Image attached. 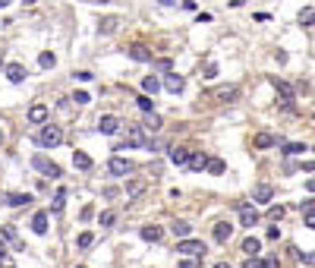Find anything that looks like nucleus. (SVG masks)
I'll return each mask as SVG.
<instances>
[{
	"label": "nucleus",
	"mask_w": 315,
	"mask_h": 268,
	"mask_svg": "<svg viewBox=\"0 0 315 268\" xmlns=\"http://www.w3.org/2000/svg\"><path fill=\"white\" fill-rule=\"evenodd\" d=\"M271 196H274L271 186H268V183H259V186H255V196H252V199H255V202H271Z\"/></svg>",
	"instance_id": "a211bd4d"
},
{
	"label": "nucleus",
	"mask_w": 315,
	"mask_h": 268,
	"mask_svg": "<svg viewBox=\"0 0 315 268\" xmlns=\"http://www.w3.org/2000/svg\"><path fill=\"white\" fill-rule=\"evenodd\" d=\"M136 104H139V108H142L145 114H151V111H155V95H139Z\"/></svg>",
	"instance_id": "c85d7f7f"
},
{
	"label": "nucleus",
	"mask_w": 315,
	"mask_h": 268,
	"mask_svg": "<svg viewBox=\"0 0 315 268\" xmlns=\"http://www.w3.org/2000/svg\"><path fill=\"white\" fill-rule=\"evenodd\" d=\"M139 234H142V240H148V243H158L161 237H164V230H161L158 224H145L142 230H139Z\"/></svg>",
	"instance_id": "dca6fc26"
},
{
	"label": "nucleus",
	"mask_w": 315,
	"mask_h": 268,
	"mask_svg": "<svg viewBox=\"0 0 315 268\" xmlns=\"http://www.w3.org/2000/svg\"><path fill=\"white\" fill-rule=\"evenodd\" d=\"M277 145L284 148V155H287V158H293V155H302V151H309L302 142H277Z\"/></svg>",
	"instance_id": "6ab92c4d"
},
{
	"label": "nucleus",
	"mask_w": 315,
	"mask_h": 268,
	"mask_svg": "<svg viewBox=\"0 0 315 268\" xmlns=\"http://www.w3.org/2000/svg\"><path fill=\"white\" fill-rule=\"evenodd\" d=\"M142 126H145L148 133H158V130H161V117L151 111V114H145V123H142Z\"/></svg>",
	"instance_id": "a878e982"
},
{
	"label": "nucleus",
	"mask_w": 315,
	"mask_h": 268,
	"mask_svg": "<svg viewBox=\"0 0 315 268\" xmlns=\"http://www.w3.org/2000/svg\"><path fill=\"white\" fill-rule=\"evenodd\" d=\"M180 268H202V255H186V262H180Z\"/></svg>",
	"instance_id": "f704fd0d"
},
{
	"label": "nucleus",
	"mask_w": 315,
	"mask_h": 268,
	"mask_svg": "<svg viewBox=\"0 0 315 268\" xmlns=\"http://www.w3.org/2000/svg\"><path fill=\"white\" fill-rule=\"evenodd\" d=\"M306 190H309V193H315V177H312V180H306Z\"/></svg>",
	"instance_id": "3c124183"
},
{
	"label": "nucleus",
	"mask_w": 315,
	"mask_h": 268,
	"mask_svg": "<svg viewBox=\"0 0 315 268\" xmlns=\"http://www.w3.org/2000/svg\"><path fill=\"white\" fill-rule=\"evenodd\" d=\"M312 151H315V148H312Z\"/></svg>",
	"instance_id": "bf43d9fd"
},
{
	"label": "nucleus",
	"mask_w": 315,
	"mask_h": 268,
	"mask_svg": "<svg viewBox=\"0 0 315 268\" xmlns=\"http://www.w3.org/2000/svg\"><path fill=\"white\" fill-rule=\"evenodd\" d=\"M26 4H35V0H26Z\"/></svg>",
	"instance_id": "13d9d810"
},
{
	"label": "nucleus",
	"mask_w": 315,
	"mask_h": 268,
	"mask_svg": "<svg viewBox=\"0 0 315 268\" xmlns=\"http://www.w3.org/2000/svg\"><path fill=\"white\" fill-rule=\"evenodd\" d=\"M237 208H240V224H243V227H255V224H259V212H255L252 205L240 202Z\"/></svg>",
	"instance_id": "423d86ee"
},
{
	"label": "nucleus",
	"mask_w": 315,
	"mask_h": 268,
	"mask_svg": "<svg viewBox=\"0 0 315 268\" xmlns=\"http://www.w3.org/2000/svg\"><path fill=\"white\" fill-rule=\"evenodd\" d=\"M299 208H302V215L315 212V199H302V202H299Z\"/></svg>",
	"instance_id": "58836bf2"
},
{
	"label": "nucleus",
	"mask_w": 315,
	"mask_h": 268,
	"mask_svg": "<svg viewBox=\"0 0 315 268\" xmlns=\"http://www.w3.org/2000/svg\"><path fill=\"white\" fill-rule=\"evenodd\" d=\"M306 227H312V230H315V212H309V215H306Z\"/></svg>",
	"instance_id": "8fccbe9b"
},
{
	"label": "nucleus",
	"mask_w": 315,
	"mask_h": 268,
	"mask_svg": "<svg viewBox=\"0 0 315 268\" xmlns=\"http://www.w3.org/2000/svg\"><path fill=\"white\" fill-rule=\"evenodd\" d=\"M35 139H38V145H41V148H57V145L63 142V130H60V126H51V123H44L41 130H38V136H35Z\"/></svg>",
	"instance_id": "f257e3e1"
},
{
	"label": "nucleus",
	"mask_w": 315,
	"mask_h": 268,
	"mask_svg": "<svg viewBox=\"0 0 315 268\" xmlns=\"http://www.w3.org/2000/svg\"><path fill=\"white\" fill-rule=\"evenodd\" d=\"M73 101H76V104H88L91 98H88V92H76V95H73Z\"/></svg>",
	"instance_id": "a19ab883"
},
{
	"label": "nucleus",
	"mask_w": 315,
	"mask_h": 268,
	"mask_svg": "<svg viewBox=\"0 0 315 268\" xmlns=\"http://www.w3.org/2000/svg\"><path fill=\"white\" fill-rule=\"evenodd\" d=\"M259 249H262L259 237H246V240H243V252H246V255H259Z\"/></svg>",
	"instance_id": "412c9836"
},
{
	"label": "nucleus",
	"mask_w": 315,
	"mask_h": 268,
	"mask_svg": "<svg viewBox=\"0 0 315 268\" xmlns=\"http://www.w3.org/2000/svg\"><path fill=\"white\" fill-rule=\"evenodd\" d=\"M170 230H173V234H177L180 240H186V237H189V234H192V227H189V221H173V224H170Z\"/></svg>",
	"instance_id": "4be33fe9"
},
{
	"label": "nucleus",
	"mask_w": 315,
	"mask_h": 268,
	"mask_svg": "<svg viewBox=\"0 0 315 268\" xmlns=\"http://www.w3.org/2000/svg\"><path fill=\"white\" fill-rule=\"evenodd\" d=\"M302 262H309V265H315V252H296Z\"/></svg>",
	"instance_id": "a18cd8bd"
},
{
	"label": "nucleus",
	"mask_w": 315,
	"mask_h": 268,
	"mask_svg": "<svg viewBox=\"0 0 315 268\" xmlns=\"http://www.w3.org/2000/svg\"><path fill=\"white\" fill-rule=\"evenodd\" d=\"M237 95H240L237 85H227V88H218V92H215V98H221V101H233Z\"/></svg>",
	"instance_id": "393cba45"
},
{
	"label": "nucleus",
	"mask_w": 315,
	"mask_h": 268,
	"mask_svg": "<svg viewBox=\"0 0 315 268\" xmlns=\"http://www.w3.org/2000/svg\"><path fill=\"white\" fill-rule=\"evenodd\" d=\"M164 88H167V92H173V95H180V92L186 88L183 76H177V73H173V69H170V73H164Z\"/></svg>",
	"instance_id": "1a4fd4ad"
},
{
	"label": "nucleus",
	"mask_w": 315,
	"mask_h": 268,
	"mask_svg": "<svg viewBox=\"0 0 315 268\" xmlns=\"http://www.w3.org/2000/svg\"><path fill=\"white\" fill-rule=\"evenodd\" d=\"M32 230H35L38 237L48 234V212H35V218H32Z\"/></svg>",
	"instance_id": "f8f14e48"
},
{
	"label": "nucleus",
	"mask_w": 315,
	"mask_h": 268,
	"mask_svg": "<svg viewBox=\"0 0 315 268\" xmlns=\"http://www.w3.org/2000/svg\"><path fill=\"white\" fill-rule=\"evenodd\" d=\"M38 63H41V66H44V69H51V66H54V63H57V57H54V54H51V51H41V57H38Z\"/></svg>",
	"instance_id": "473e14b6"
},
{
	"label": "nucleus",
	"mask_w": 315,
	"mask_h": 268,
	"mask_svg": "<svg viewBox=\"0 0 315 268\" xmlns=\"http://www.w3.org/2000/svg\"><path fill=\"white\" fill-rule=\"evenodd\" d=\"M4 202H7L10 208H19V205H29V202H32V196H29V193H7V196H4Z\"/></svg>",
	"instance_id": "9b49d317"
},
{
	"label": "nucleus",
	"mask_w": 315,
	"mask_h": 268,
	"mask_svg": "<svg viewBox=\"0 0 315 268\" xmlns=\"http://www.w3.org/2000/svg\"><path fill=\"white\" fill-rule=\"evenodd\" d=\"M215 268H230V265L227 262H215Z\"/></svg>",
	"instance_id": "864d4df0"
},
{
	"label": "nucleus",
	"mask_w": 315,
	"mask_h": 268,
	"mask_svg": "<svg viewBox=\"0 0 315 268\" xmlns=\"http://www.w3.org/2000/svg\"><path fill=\"white\" fill-rule=\"evenodd\" d=\"M177 252L180 255H205V243L202 240H192V237H186V240H177Z\"/></svg>",
	"instance_id": "7ed1b4c3"
},
{
	"label": "nucleus",
	"mask_w": 315,
	"mask_h": 268,
	"mask_svg": "<svg viewBox=\"0 0 315 268\" xmlns=\"http://www.w3.org/2000/svg\"><path fill=\"white\" fill-rule=\"evenodd\" d=\"M268 218H271L274 224H277V221L284 218V205H271V208H268Z\"/></svg>",
	"instance_id": "c9c22d12"
},
{
	"label": "nucleus",
	"mask_w": 315,
	"mask_h": 268,
	"mask_svg": "<svg viewBox=\"0 0 315 268\" xmlns=\"http://www.w3.org/2000/svg\"><path fill=\"white\" fill-rule=\"evenodd\" d=\"M0 145H4V130H0Z\"/></svg>",
	"instance_id": "6e6d98bb"
},
{
	"label": "nucleus",
	"mask_w": 315,
	"mask_h": 268,
	"mask_svg": "<svg viewBox=\"0 0 315 268\" xmlns=\"http://www.w3.org/2000/svg\"><path fill=\"white\" fill-rule=\"evenodd\" d=\"M243 268H265V262H259V259H255V255H249V259L243 262Z\"/></svg>",
	"instance_id": "ea45409f"
},
{
	"label": "nucleus",
	"mask_w": 315,
	"mask_h": 268,
	"mask_svg": "<svg viewBox=\"0 0 315 268\" xmlns=\"http://www.w3.org/2000/svg\"><path fill=\"white\" fill-rule=\"evenodd\" d=\"M139 145H145V126H126V139H123V145H117L114 151L139 148Z\"/></svg>",
	"instance_id": "f03ea898"
},
{
	"label": "nucleus",
	"mask_w": 315,
	"mask_h": 268,
	"mask_svg": "<svg viewBox=\"0 0 315 268\" xmlns=\"http://www.w3.org/2000/svg\"><path fill=\"white\" fill-rule=\"evenodd\" d=\"M32 164H35V170H41L44 177H60V164L48 161L44 155H35V158H32Z\"/></svg>",
	"instance_id": "20e7f679"
},
{
	"label": "nucleus",
	"mask_w": 315,
	"mask_h": 268,
	"mask_svg": "<svg viewBox=\"0 0 315 268\" xmlns=\"http://www.w3.org/2000/svg\"><path fill=\"white\" fill-rule=\"evenodd\" d=\"M215 76H218V66L208 63V66H205V79H215Z\"/></svg>",
	"instance_id": "c03bdc74"
},
{
	"label": "nucleus",
	"mask_w": 315,
	"mask_h": 268,
	"mask_svg": "<svg viewBox=\"0 0 315 268\" xmlns=\"http://www.w3.org/2000/svg\"><path fill=\"white\" fill-rule=\"evenodd\" d=\"M4 255H7V246H4V240H0V259H4Z\"/></svg>",
	"instance_id": "603ef678"
},
{
	"label": "nucleus",
	"mask_w": 315,
	"mask_h": 268,
	"mask_svg": "<svg viewBox=\"0 0 315 268\" xmlns=\"http://www.w3.org/2000/svg\"><path fill=\"white\" fill-rule=\"evenodd\" d=\"M281 237V227H268V240H277Z\"/></svg>",
	"instance_id": "09e8293b"
},
{
	"label": "nucleus",
	"mask_w": 315,
	"mask_h": 268,
	"mask_svg": "<svg viewBox=\"0 0 315 268\" xmlns=\"http://www.w3.org/2000/svg\"><path fill=\"white\" fill-rule=\"evenodd\" d=\"M299 26H315V10L312 7L299 10Z\"/></svg>",
	"instance_id": "7c9ffc66"
},
{
	"label": "nucleus",
	"mask_w": 315,
	"mask_h": 268,
	"mask_svg": "<svg viewBox=\"0 0 315 268\" xmlns=\"http://www.w3.org/2000/svg\"><path fill=\"white\" fill-rule=\"evenodd\" d=\"M7 79H10L13 85H19L22 79H26V66H22V63H10V66H7Z\"/></svg>",
	"instance_id": "2eb2a0df"
},
{
	"label": "nucleus",
	"mask_w": 315,
	"mask_h": 268,
	"mask_svg": "<svg viewBox=\"0 0 315 268\" xmlns=\"http://www.w3.org/2000/svg\"><path fill=\"white\" fill-rule=\"evenodd\" d=\"M271 82H274L277 92H281V98H293V88H290V82H284V79H277V76L271 79Z\"/></svg>",
	"instance_id": "cd10ccee"
},
{
	"label": "nucleus",
	"mask_w": 315,
	"mask_h": 268,
	"mask_svg": "<svg viewBox=\"0 0 315 268\" xmlns=\"http://www.w3.org/2000/svg\"><path fill=\"white\" fill-rule=\"evenodd\" d=\"M265 268H281V259H277V255H268V259H265Z\"/></svg>",
	"instance_id": "79ce46f5"
},
{
	"label": "nucleus",
	"mask_w": 315,
	"mask_h": 268,
	"mask_svg": "<svg viewBox=\"0 0 315 268\" xmlns=\"http://www.w3.org/2000/svg\"><path fill=\"white\" fill-rule=\"evenodd\" d=\"M205 170L215 173V177H221V173H224V161H221V158H208V167Z\"/></svg>",
	"instance_id": "c756f323"
},
{
	"label": "nucleus",
	"mask_w": 315,
	"mask_h": 268,
	"mask_svg": "<svg viewBox=\"0 0 315 268\" xmlns=\"http://www.w3.org/2000/svg\"><path fill=\"white\" fill-rule=\"evenodd\" d=\"M120 126H123V123H120V120H117V117H114V114H104V117L98 120V130H101L104 136H114L117 130H120Z\"/></svg>",
	"instance_id": "6e6552de"
},
{
	"label": "nucleus",
	"mask_w": 315,
	"mask_h": 268,
	"mask_svg": "<svg viewBox=\"0 0 315 268\" xmlns=\"http://www.w3.org/2000/svg\"><path fill=\"white\" fill-rule=\"evenodd\" d=\"M271 145H277V139L271 133H259L255 136V148H271Z\"/></svg>",
	"instance_id": "bb28decb"
},
{
	"label": "nucleus",
	"mask_w": 315,
	"mask_h": 268,
	"mask_svg": "<svg viewBox=\"0 0 315 268\" xmlns=\"http://www.w3.org/2000/svg\"><path fill=\"white\" fill-rule=\"evenodd\" d=\"M130 57H133L136 63H151V51L145 48V44H133V48H130Z\"/></svg>",
	"instance_id": "4468645a"
},
{
	"label": "nucleus",
	"mask_w": 315,
	"mask_h": 268,
	"mask_svg": "<svg viewBox=\"0 0 315 268\" xmlns=\"http://www.w3.org/2000/svg\"><path fill=\"white\" fill-rule=\"evenodd\" d=\"M48 120V104H32L29 108V123H44Z\"/></svg>",
	"instance_id": "ddd939ff"
},
{
	"label": "nucleus",
	"mask_w": 315,
	"mask_h": 268,
	"mask_svg": "<svg viewBox=\"0 0 315 268\" xmlns=\"http://www.w3.org/2000/svg\"><path fill=\"white\" fill-rule=\"evenodd\" d=\"M117 26H120V19H117V16H108V19H101L98 32H101V35H114V32H117Z\"/></svg>",
	"instance_id": "5701e85b"
},
{
	"label": "nucleus",
	"mask_w": 315,
	"mask_h": 268,
	"mask_svg": "<svg viewBox=\"0 0 315 268\" xmlns=\"http://www.w3.org/2000/svg\"><path fill=\"white\" fill-rule=\"evenodd\" d=\"M4 237H7V240H13L16 246H19V237H16V230H13V227H4Z\"/></svg>",
	"instance_id": "37998d69"
},
{
	"label": "nucleus",
	"mask_w": 315,
	"mask_h": 268,
	"mask_svg": "<svg viewBox=\"0 0 315 268\" xmlns=\"http://www.w3.org/2000/svg\"><path fill=\"white\" fill-rule=\"evenodd\" d=\"M161 85H164V82H161L158 76H145V79H142V92H145V95H158Z\"/></svg>",
	"instance_id": "f3484780"
},
{
	"label": "nucleus",
	"mask_w": 315,
	"mask_h": 268,
	"mask_svg": "<svg viewBox=\"0 0 315 268\" xmlns=\"http://www.w3.org/2000/svg\"><path fill=\"white\" fill-rule=\"evenodd\" d=\"M91 215H95V205H85V208H82V221H88Z\"/></svg>",
	"instance_id": "de8ad7c7"
},
{
	"label": "nucleus",
	"mask_w": 315,
	"mask_h": 268,
	"mask_svg": "<svg viewBox=\"0 0 315 268\" xmlns=\"http://www.w3.org/2000/svg\"><path fill=\"white\" fill-rule=\"evenodd\" d=\"M142 190H145V183H142V180H130V183H126V196H139Z\"/></svg>",
	"instance_id": "2f4dec72"
},
{
	"label": "nucleus",
	"mask_w": 315,
	"mask_h": 268,
	"mask_svg": "<svg viewBox=\"0 0 315 268\" xmlns=\"http://www.w3.org/2000/svg\"><path fill=\"white\" fill-rule=\"evenodd\" d=\"M7 4H10V0H0V7H7Z\"/></svg>",
	"instance_id": "4d7b16f0"
},
{
	"label": "nucleus",
	"mask_w": 315,
	"mask_h": 268,
	"mask_svg": "<svg viewBox=\"0 0 315 268\" xmlns=\"http://www.w3.org/2000/svg\"><path fill=\"white\" fill-rule=\"evenodd\" d=\"M212 237H215V243H227V240L233 237V224H227V221H221V224H215Z\"/></svg>",
	"instance_id": "9d476101"
},
{
	"label": "nucleus",
	"mask_w": 315,
	"mask_h": 268,
	"mask_svg": "<svg viewBox=\"0 0 315 268\" xmlns=\"http://www.w3.org/2000/svg\"><path fill=\"white\" fill-rule=\"evenodd\" d=\"M161 4H164V7H170V4H173V0H161Z\"/></svg>",
	"instance_id": "5fc2aeb1"
},
{
	"label": "nucleus",
	"mask_w": 315,
	"mask_h": 268,
	"mask_svg": "<svg viewBox=\"0 0 315 268\" xmlns=\"http://www.w3.org/2000/svg\"><path fill=\"white\" fill-rule=\"evenodd\" d=\"M0 268H16V262L10 259V255H4V259H0Z\"/></svg>",
	"instance_id": "49530a36"
},
{
	"label": "nucleus",
	"mask_w": 315,
	"mask_h": 268,
	"mask_svg": "<svg viewBox=\"0 0 315 268\" xmlns=\"http://www.w3.org/2000/svg\"><path fill=\"white\" fill-rule=\"evenodd\" d=\"M73 164L79 170H91V158L85 155V151H73Z\"/></svg>",
	"instance_id": "b1692460"
},
{
	"label": "nucleus",
	"mask_w": 315,
	"mask_h": 268,
	"mask_svg": "<svg viewBox=\"0 0 315 268\" xmlns=\"http://www.w3.org/2000/svg\"><path fill=\"white\" fill-rule=\"evenodd\" d=\"M114 221H117V218H114V212H101V227H111Z\"/></svg>",
	"instance_id": "4c0bfd02"
},
{
	"label": "nucleus",
	"mask_w": 315,
	"mask_h": 268,
	"mask_svg": "<svg viewBox=\"0 0 315 268\" xmlns=\"http://www.w3.org/2000/svg\"><path fill=\"white\" fill-rule=\"evenodd\" d=\"M91 243H95V237H91L88 230H82V234H79V249H88Z\"/></svg>",
	"instance_id": "e433bc0d"
},
{
	"label": "nucleus",
	"mask_w": 315,
	"mask_h": 268,
	"mask_svg": "<svg viewBox=\"0 0 315 268\" xmlns=\"http://www.w3.org/2000/svg\"><path fill=\"white\" fill-rule=\"evenodd\" d=\"M189 167H192V170H205V167H208V155H205V151H192Z\"/></svg>",
	"instance_id": "aec40b11"
},
{
	"label": "nucleus",
	"mask_w": 315,
	"mask_h": 268,
	"mask_svg": "<svg viewBox=\"0 0 315 268\" xmlns=\"http://www.w3.org/2000/svg\"><path fill=\"white\" fill-rule=\"evenodd\" d=\"M167 158H170V164H177V167H189V158H192V151L189 148H180V145H173L167 151Z\"/></svg>",
	"instance_id": "39448f33"
},
{
	"label": "nucleus",
	"mask_w": 315,
	"mask_h": 268,
	"mask_svg": "<svg viewBox=\"0 0 315 268\" xmlns=\"http://www.w3.org/2000/svg\"><path fill=\"white\" fill-rule=\"evenodd\" d=\"M63 199H66V193L60 190V193L54 196V205H51V212H54V215H60V212H63Z\"/></svg>",
	"instance_id": "72a5a7b5"
},
{
	"label": "nucleus",
	"mask_w": 315,
	"mask_h": 268,
	"mask_svg": "<svg viewBox=\"0 0 315 268\" xmlns=\"http://www.w3.org/2000/svg\"><path fill=\"white\" fill-rule=\"evenodd\" d=\"M108 170L114 173V177H126V173H130V170H133V164H130V161H126V158H120V155H114V158L108 161Z\"/></svg>",
	"instance_id": "0eeeda50"
}]
</instances>
